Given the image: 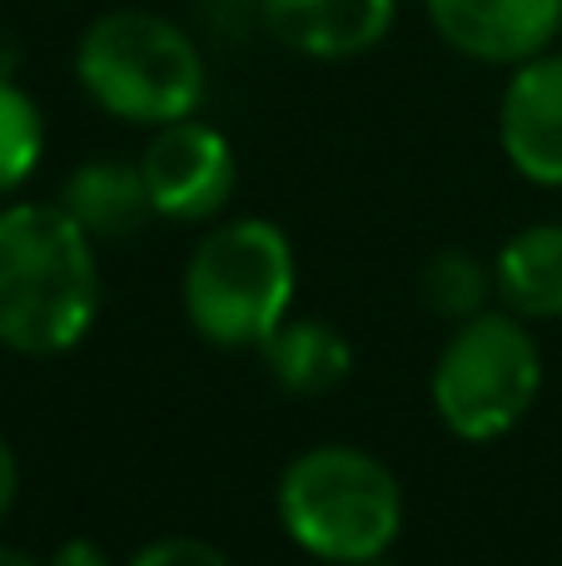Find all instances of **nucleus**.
<instances>
[{
  "label": "nucleus",
  "instance_id": "nucleus-1",
  "mask_svg": "<svg viewBox=\"0 0 562 566\" xmlns=\"http://www.w3.org/2000/svg\"><path fill=\"white\" fill-rule=\"evenodd\" d=\"M95 249L60 205L20 199L0 209V348L60 358L90 338L105 293Z\"/></svg>",
  "mask_w": 562,
  "mask_h": 566
},
{
  "label": "nucleus",
  "instance_id": "nucleus-2",
  "mask_svg": "<svg viewBox=\"0 0 562 566\" xmlns=\"http://www.w3.org/2000/svg\"><path fill=\"white\" fill-rule=\"evenodd\" d=\"M274 512L299 552L329 566H358L388 557L404 532V482L368 448L319 442L279 472Z\"/></svg>",
  "mask_w": 562,
  "mask_h": 566
},
{
  "label": "nucleus",
  "instance_id": "nucleus-3",
  "mask_svg": "<svg viewBox=\"0 0 562 566\" xmlns=\"http://www.w3.org/2000/svg\"><path fill=\"white\" fill-rule=\"evenodd\" d=\"M299 289L294 244L279 224L254 214L215 219L189 249L179 274L185 323L209 348H254L289 318Z\"/></svg>",
  "mask_w": 562,
  "mask_h": 566
},
{
  "label": "nucleus",
  "instance_id": "nucleus-4",
  "mask_svg": "<svg viewBox=\"0 0 562 566\" xmlns=\"http://www.w3.org/2000/svg\"><path fill=\"white\" fill-rule=\"evenodd\" d=\"M75 80L105 115L125 125H175L199 115L209 90L205 50L159 10H105L75 45Z\"/></svg>",
  "mask_w": 562,
  "mask_h": 566
},
{
  "label": "nucleus",
  "instance_id": "nucleus-5",
  "mask_svg": "<svg viewBox=\"0 0 562 566\" xmlns=\"http://www.w3.org/2000/svg\"><path fill=\"white\" fill-rule=\"evenodd\" d=\"M543 392V348L528 318L508 308H483L454 323L438 348L428 398L454 438L498 442L533 412Z\"/></svg>",
  "mask_w": 562,
  "mask_h": 566
},
{
  "label": "nucleus",
  "instance_id": "nucleus-6",
  "mask_svg": "<svg viewBox=\"0 0 562 566\" xmlns=\"http://www.w3.org/2000/svg\"><path fill=\"white\" fill-rule=\"evenodd\" d=\"M135 165L145 175L155 219H169V224H215L239 185L235 145L225 139V129L195 115L159 125Z\"/></svg>",
  "mask_w": 562,
  "mask_h": 566
},
{
  "label": "nucleus",
  "instance_id": "nucleus-7",
  "mask_svg": "<svg viewBox=\"0 0 562 566\" xmlns=\"http://www.w3.org/2000/svg\"><path fill=\"white\" fill-rule=\"evenodd\" d=\"M498 145L518 179L562 189V50L513 65L498 99Z\"/></svg>",
  "mask_w": 562,
  "mask_h": 566
},
{
  "label": "nucleus",
  "instance_id": "nucleus-8",
  "mask_svg": "<svg viewBox=\"0 0 562 566\" xmlns=\"http://www.w3.org/2000/svg\"><path fill=\"white\" fill-rule=\"evenodd\" d=\"M438 40L478 65H523L553 50L562 0H424Z\"/></svg>",
  "mask_w": 562,
  "mask_h": 566
},
{
  "label": "nucleus",
  "instance_id": "nucleus-9",
  "mask_svg": "<svg viewBox=\"0 0 562 566\" xmlns=\"http://www.w3.org/2000/svg\"><path fill=\"white\" fill-rule=\"evenodd\" d=\"M259 25L304 60H358L388 40L398 0H254Z\"/></svg>",
  "mask_w": 562,
  "mask_h": 566
},
{
  "label": "nucleus",
  "instance_id": "nucleus-10",
  "mask_svg": "<svg viewBox=\"0 0 562 566\" xmlns=\"http://www.w3.org/2000/svg\"><path fill=\"white\" fill-rule=\"evenodd\" d=\"M55 205L85 229L95 244H125L155 219L139 165L129 159H85L65 175Z\"/></svg>",
  "mask_w": 562,
  "mask_h": 566
},
{
  "label": "nucleus",
  "instance_id": "nucleus-11",
  "mask_svg": "<svg viewBox=\"0 0 562 566\" xmlns=\"http://www.w3.org/2000/svg\"><path fill=\"white\" fill-rule=\"evenodd\" d=\"M264 373L274 388L294 392V398H324V392L344 388L354 373V343L344 328L324 318H284L264 343H259Z\"/></svg>",
  "mask_w": 562,
  "mask_h": 566
},
{
  "label": "nucleus",
  "instance_id": "nucleus-12",
  "mask_svg": "<svg viewBox=\"0 0 562 566\" xmlns=\"http://www.w3.org/2000/svg\"><path fill=\"white\" fill-rule=\"evenodd\" d=\"M498 303L528 323L562 318V224H528L493 259Z\"/></svg>",
  "mask_w": 562,
  "mask_h": 566
},
{
  "label": "nucleus",
  "instance_id": "nucleus-13",
  "mask_svg": "<svg viewBox=\"0 0 562 566\" xmlns=\"http://www.w3.org/2000/svg\"><path fill=\"white\" fill-rule=\"evenodd\" d=\"M493 298H498L493 264L478 259L473 249H438L418 269V303H424V313H434L444 323L473 318V313L493 308Z\"/></svg>",
  "mask_w": 562,
  "mask_h": 566
},
{
  "label": "nucleus",
  "instance_id": "nucleus-14",
  "mask_svg": "<svg viewBox=\"0 0 562 566\" xmlns=\"http://www.w3.org/2000/svg\"><path fill=\"white\" fill-rule=\"evenodd\" d=\"M40 155H45V119H40V105L10 75H0V199L15 195V189L35 175Z\"/></svg>",
  "mask_w": 562,
  "mask_h": 566
},
{
  "label": "nucleus",
  "instance_id": "nucleus-15",
  "mask_svg": "<svg viewBox=\"0 0 562 566\" xmlns=\"http://www.w3.org/2000/svg\"><path fill=\"white\" fill-rule=\"evenodd\" d=\"M125 566H235V562L205 537H155Z\"/></svg>",
  "mask_w": 562,
  "mask_h": 566
},
{
  "label": "nucleus",
  "instance_id": "nucleus-16",
  "mask_svg": "<svg viewBox=\"0 0 562 566\" xmlns=\"http://www.w3.org/2000/svg\"><path fill=\"white\" fill-rule=\"evenodd\" d=\"M45 566H115L110 562V552L100 547V542H90V537H70V542H60L55 552H50V562Z\"/></svg>",
  "mask_w": 562,
  "mask_h": 566
},
{
  "label": "nucleus",
  "instance_id": "nucleus-17",
  "mask_svg": "<svg viewBox=\"0 0 562 566\" xmlns=\"http://www.w3.org/2000/svg\"><path fill=\"white\" fill-rule=\"evenodd\" d=\"M15 497H20V458H15V448L0 438V522L10 517Z\"/></svg>",
  "mask_w": 562,
  "mask_h": 566
},
{
  "label": "nucleus",
  "instance_id": "nucleus-18",
  "mask_svg": "<svg viewBox=\"0 0 562 566\" xmlns=\"http://www.w3.org/2000/svg\"><path fill=\"white\" fill-rule=\"evenodd\" d=\"M0 566H45V562H35L30 552H20V547H0Z\"/></svg>",
  "mask_w": 562,
  "mask_h": 566
},
{
  "label": "nucleus",
  "instance_id": "nucleus-19",
  "mask_svg": "<svg viewBox=\"0 0 562 566\" xmlns=\"http://www.w3.org/2000/svg\"><path fill=\"white\" fill-rule=\"evenodd\" d=\"M358 566H398V562H388V557H368V562H358Z\"/></svg>",
  "mask_w": 562,
  "mask_h": 566
},
{
  "label": "nucleus",
  "instance_id": "nucleus-20",
  "mask_svg": "<svg viewBox=\"0 0 562 566\" xmlns=\"http://www.w3.org/2000/svg\"><path fill=\"white\" fill-rule=\"evenodd\" d=\"M215 6H244V0H215Z\"/></svg>",
  "mask_w": 562,
  "mask_h": 566
}]
</instances>
